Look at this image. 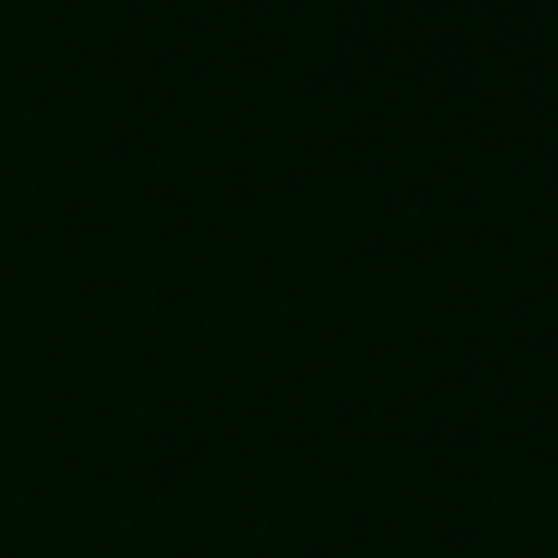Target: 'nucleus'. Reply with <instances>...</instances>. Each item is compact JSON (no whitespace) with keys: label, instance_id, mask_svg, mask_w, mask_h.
<instances>
[]
</instances>
